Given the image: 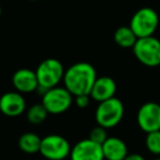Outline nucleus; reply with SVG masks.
<instances>
[{
  "instance_id": "1",
  "label": "nucleus",
  "mask_w": 160,
  "mask_h": 160,
  "mask_svg": "<svg viewBox=\"0 0 160 160\" xmlns=\"http://www.w3.org/2000/svg\"><path fill=\"white\" fill-rule=\"evenodd\" d=\"M97 71L91 64L86 62H76L65 70L64 87L73 97L89 96L97 80Z\"/></svg>"
},
{
  "instance_id": "2",
  "label": "nucleus",
  "mask_w": 160,
  "mask_h": 160,
  "mask_svg": "<svg viewBox=\"0 0 160 160\" xmlns=\"http://www.w3.org/2000/svg\"><path fill=\"white\" fill-rule=\"evenodd\" d=\"M124 104L118 98H111L100 102L96 110V121L105 129L118 126L124 116Z\"/></svg>"
},
{
  "instance_id": "3",
  "label": "nucleus",
  "mask_w": 160,
  "mask_h": 160,
  "mask_svg": "<svg viewBox=\"0 0 160 160\" xmlns=\"http://www.w3.org/2000/svg\"><path fill=\"white\" fill-rule=\"evenodd\" d=\"M159 25V16L152 8L144 7L138 9L133 14L129 22V28L137 38L153 36Z\"/></svg>"
},
{
  "instance_id": "4",
  "label": "nucleus",
  "mask_w": 160,
  "mask_h": 160,
  "mask_svg": "<svg viewBox=\"0 0 160 160\" xmlns=\"http://www.w3.org/2000/svg\"><path fill=\"white\" fill-rule=\"evenodd\" d=\"M38 87L45 90L52 89L58 86L64 79L65 69L62 64L56 58H47L43 60L35 70Z\"/></svg>"
},
{
  "instance_id": "5",
  "label": "nucleus",
  "mask_w": 160,
  "mask_h": 160,
  "mask_svg": "<svg viewBox=\"0 0 160 160\" xmlns=\"http://www.w3.org/2000/svg\"><path fill=\"white\" fill-rule=\"evenodd\" d=\"M136 59L147 67L160 65V41L155 36L138 38L133 47Z\"/></svg>"
},
{
  "instance_id": "6",
  "label": "nucleus",
  "mask_w": 160,
  "mask_h": 160,
  "mask_svg": "<svg viewBox=\"0 0 160 160\" xmlns=\"http://www.w3.org/2000/svg\"><path fill=\"white\" fill-rule=\"evenodd\" d=\"M72 94L65 87H55L48 89L42 96V104L48 114L65 113L72 104Z\"/></svg>"
},
{
  "instance_id": "7",
  "label": "nucleus",
  "mask_w": 160,
  "mask_h": 160,
  "mask_svg": "<svg viewBox=\"0 0 160 160\" xmlns=\"http://www.w3.org/2000/svg\"><path fill=\"white\" fill-rule=\"evenodd\" d=\"M71 146L65 137L51 134L42 138L40 153L47 160H65L69 157Z\"/></svg>"
},
{
  "instance_id": "8",
  "label": "nucleus",
  "mask_w": 160,
  "mask_h": 160,
  "mask_svg": "<svg viewBox=\"0 0 160 160\" xmlns=\"http://www.w3.org/2000/svg\"><path fill=\"white\" fill-rule=\"evenodd\" d=\"M137 124L146 134L160 131V104L157 102H146L137 112Z\"/></svg>"
},
{
  "instance_id": "9",
  "label": "nucleus",
  "mask_w": 160,
  "mask_h": 160,
  "mask_svg": "<svg viewBox=\"0 0 160 160\" xmlns=\"http://www.w3.org/2000/svg\"><path fill=\"white\" fill-rule=\"evenodd\" d=\"M70 160H104L102 145L92 142L91 139H81L71 147Z\"/></svg>"
},
{
  "instance_id": "10",
  "label": "nucleus",
  "mask_w": 160,
  "mask_h": 160,
  "mask_svg": "<svg viewBox=\"0 0 160 160\" xmlns=\"http://www.w3.org/2000/svg\"><path fill=\"white\" fill-rule=\"evenodd\" d=\"M27 108L25 99L18 91L6 92L0 97V111L9 118L20 116Z\"/></svg>"
},
{
  "instance_id": "11",
  "label": "nucleus",
  "mask_w": 160,
  "mask_h": 160,
  "mask_svg": "<svg viewBox=\"0 0 160 160\" xmlns=\"http://www.w3.org/2000/svg\"><path fill=\"white\" fill-rule=\"evenodd\" d=\"M12 85L19 93H31L38 90V81L35 71L29 68H21L12 76Z\"/></svg>"
},
{
  "instance_id": "12",
  "label": "nucleus",
  "mask_w": 160,
  "mask_h": 160,
  "mask_svg": "<svg viewBox=\"0 0 160 160\" xmlns=\"http://www.w3.org/2000/svg\"><path fill=\"white\" fill-rule=\"evenodd\" d=\"M116 88H118L116 82L113 80V78L102 76V77L97 78L89 96L91 99L100 103L111 98H114L116 93Z\"/></svg>"
},
{
  "instance_id": "13",
  "label": "nucleus",
  "mask_w": 160,
  "mask_h": 160,
  "mask_svg": "<svg viewBox=\"0 0 160 160\" xmlns=\"http://www.w3.org/2000/svg\"><path fill=\"white\" fill-rule=\"evenodd\" d=\"M104 160H124L128 155V149L124 140L118 137H108L102 144Z\"/></svg>"
},
{
  "instance_id": "14",
  "label": "nucleus",
  "mask_w": 160,
  "mask_h": 160,
  "mask_svg": "<svg viewBox=\"0 0 160 160\" xmlns=\"http://www.w3.org/2000/svg\"><path fill=\"white\" fill-rule=\"evenodd\" d=\"M41 142L42 138L35 133H24L19 138V148L21 151L28 153V155H33V153L40 152Z\"/></svg>"
},
{
  "instance_id": "15",
  "label": "nucleus",
  "mask_w": 160,
  "mask_h": 160,
  "mask_svg": "<svg viewBox=\"0 0 160 160\" xmlns=\"http://www.w3.org/2000/svg\"><path fill=\"white\" fill-rule=\"evenodd\" d=\"M137 40V36L129 27H120L114 33V41L123 48H133Z\"/></svg>"
},
{
  "instance_id": "16",
  "label": "nucleus",
  "mask_w": 160,
  "mask_h": 160,
  "mask_svg": "<svg viewBox=\"0 0 160 160\" xmlns=\"http://www.w3.org/2000/svg\"><path fill=\"white\" fill-rule=\"evenodd\" d=\"M47 115H48V112L44 108V105L42 103L40 104H34L28 110L27 112V118L31 124L38 125L41 123H43L46 120Z\"/></svg>"
},
{
  "instance_id": "17",
  "label": "nucleus",
  "mask_w": 160,
  "mask_h": 160,
  "mask_svg": "<svg viewBox=\"0 0 160 160\" xmlns=\"http://www.w3.org/2000/svg\"><path fill=\"white\" fill-rule=\"evenodd\" d=\"M145 145L146 148L151 155L160 156V131L157 132H151L146 135V139H145Z\"/></svg>"
},
{
  "instance_id": "18",
  "label": "nucleus",
  "mask_w": 160,
  "mask_h": 160,
  "mask_svg": "<svg viewBox=\"0 0 160 160\" xmlns=\"http://www.w3.org/2000/svg\"><path fill=\"white\" fill-rule=\"evenodd\" d=\"M108 137L109 136H108L107 129L102 126H99V125L91 129L89 135V139H91L92 142H97L99 145H102L108 139Z\"/></svg>"
},
{
  "instance_id": "19",
  "label": "nucleus",
  "mask_w": 160,
  "mask_h": 160,
  "mask_svg": "<svg viewBox=\"0 0 160 160\" xmlns=\"http://www.w3.org/2000/svg\"><path fill=\"white\" fill-rule=\"evenodd\" d=\"M90 96H87V94H83V96H78L75 97V103L77 104L78 108L80 109H85L89 105L90 103Z\"/></svg>"
},
{
  "instance_id": "20",
  "label": "nucleus",
  "mask_w": 160,
  "mask_h": 160,
  "mask_svg": "<svg viewBox=\"0 0 160 160\" xmlns=\"http://www.w3.org/2000/svg\"><path fill=\"white\" fill-rule=\"evenodd\" d=\"M124 160H146L140 153H128Z\"/></svg>"
},
{
  "instance_id": "21",
  "label": "nucleus",
  "mask_w": 160,
  "mask_h": 160,
  "mask_svg": "<svg viewBox=\"0 0 160 160\" xmlns=\"http://www.w3.org/2000/svg\"><path fill=\"white\" fill-rule=\"evenodd\" d=\"M1 13H2V9H1V6H0V17H1Z\"/></svg>"
},
{
  "instance_id": "22",
  "label": "nucleus",
  "mask_w": 160,
  "mask_h": 160,
  "mask_svg": "<svg viewBox=\"0 0 160 160\" xmlns=\"http://www.w3.org/2000/svg\"><path fill=\"white\" fill-rule=\"evenodd\" d=\"M152 160H160V157H157V158H155V159H152Z\"/></svg>"
},
{
  "instance_id": "23",
  "label": "nucleus",
  "mask_w": 160,
  "mask_h": 160,
  "mask_svg": "<svg viewBox=\"0 0 160 160\" xmlns=\"http://www.w3.org/2000/svg\"><path fill=\"white\" fill-rule=\"evenodd\" d=\"M29 1H38V0H29Z\"/></svg>"
}]
</instances>
